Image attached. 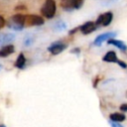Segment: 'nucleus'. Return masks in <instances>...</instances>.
Instances as JSON below:
<instances>
[{
    "label": "nucleus",
    "instance_id": "obj_1",
    "mask_svg": "<svg viewBox=\"0 0 127 127\" xmlns=\"http://www.w3.org/2000/svg\"><path fill=\"white\" fill-rule=\"evenodd\" d=\"M57 11V4L55 0H46L41 7L42 15L47 19H52L56 15Z\"/></svg>",
    "mask_w": 127,
    "mask_h": 127
},
{
    "label": "nucleus",
    "instance_id": "obj_2",
    "mask_svg": "<svg viewBox=\"0 0 127 127\" xmlns=\"http://www.w3.org/2000/svg\"><path fill=\"white\" fill-rule=\"evenodd\" d=\"M25 20H26V15L20 13L15 14L10 18L8 22V27L15 31H21L25 26Z\"/></svg>",
    "mask_w": 127,
    "mask_h": 127
},
{
    "label": "nucleus",
    "instance_id": "obj_3",
    "mask_svg": "<svg viewBox=\"0 0 127 127\" xmlns=\"http://www.w3.org/2000/svg\"><path fill=\"white\" fill-rule=\"evenodd\" d=\"M84 0H61V6L64 11L71 12L79 9L83 5Z\"/></svg>",
    "mask_w": 127,
    "mask_h": 127
},
{
    "label": "nucleus",
    "instance_id": "obj_4",
    "mask_svg": "<svg viewBox=\"0 0 127 127\" xmlns=\"http://www.w3.org/2000/svg\"><path fill=\"white\" fill-rule=\"evenodd\" d=\"M112 19H113V13L112 12H106L104 14H101L98 16L97 20L95 21V24L96 26H102V27H106L108 26L111 22H112Z\"/></svg>",
    "mask_w": 127,
    "mask_h": 127
},
{
    "label": "nucleus",
    "instance_id": "obj_5",
    "mask_svg": "<svg viewBox=\"0 0 127 127\" xmlns=\"http://www.w3.org/2000/svg\"><path fill=\"white\" fill-rule=\"evenodd\" d=\"M44 18L39 16V15H35V14H29L26 15V20H25V25L28 26H41L44 24Z\"/></svg>",
    "mask_w": 127,
    "mask_h": 127
},
{
    "label": "nucleus",
    "instance_id": "obj_6",
    "mask_svg": "<svg viewBox=\"0 0 127 127\" xmlns=\"http://www.w3.org/2000/svg\"><path fill=\"white\" fill-rule=\"evenodd\" d=\"M115 36H116V33H115V32L103 33V34H101V35H99V36H97V37L95 38L93 44H94L95 46L99 47V46L102 45L103 42H105V41H107V40H109V39H111V38H114Z\"/></svg>",
    "mask_w": 127,
    "mask_h": 127
},
{
    "label": "nucleus",
    "instance_id": "obj_7",
    "mask_svg": "<svg viewBox=\"0 0 127 127\" xmlns=\"http://www.w3.org/2000/svg\"><path fill=\"white\" fill-rule=\"evenodd\" d=\"M66 48V45L62 43V42H56V43H53L49 48H48V51L52 54V55H59L61 54L64 49Z\"/></svg>",
    "mask_w": 127,
    "mask_h": 127
},
{
    "label": "nucleus",
    "instance_id": "obj_8",
    "mask_svg": "<svg viewBox=\"0 0 127 127\" xmlns=\"http://www.w3.org/2000/svg\"><path fill=\"white\" fill-rule=\"evenodd\" d=\"M97 29V26L95 24V22H91V21H88L86 23H84L83 25H81L79 27V30L80 32L83 34V35H87V34H90L92 33L93 31H95Z\"/></svg>",
    "mask_w": 127,
    "mask_h": 127
},
{
    "label": "nucleus",
    "instance_id": "obj_9",
    "mask_svg": "<svg viewBox=\"0 0 127 127\" xmlns=\"http://www.w3.org/2000/svg\"><path fill=\"white\" fill-rule=\"evenodd\" d=\"M107 44L108 45H113V46H115L116 48H118L119 50H121L123 52L127 51V45L124 42L120 41V40H115L114 38H111V39L107 40Z\"/></svg>",
    "mask_w": 127,
    "mask_h": 127
},
{
    "label": "nucleus",
    "instance_id": "obj_10",
    "mask_svg": "<svg viewBox=\"0 0 127 127\" xmlns=\"http://www.w3.org/2000/svg\"><path fill=\"white\" fill-rule=\"evenodd\" d=\"M15 39V35L12 33H2L0 34V45H7Z\"/></svg>",
    "mask_w": 127,
    "mask_h": 127
},
{
    "label": "nucleus",
    "instance_id": "obj_11",
    "mask_svg": "<svg viewBox=\"0 0 127 127\" xmlns=\"http://www.w3.org/2000/svg\"><path fill=\"white\" fill-rule=\"evenodd\" d=\"M102 60L104 62H107V63H117L118 59H117V56H116V53L113 52V51H109L107 52L104 57L102 58Z\"/></svg>",
    "mask_w": 127,
    "mask_h": 127
},
{
    "label": "nucleus",
    "instance_id": "obj_12",
    "mask_svg": "<svg viewBox=\"0 0 127 127\" xmlns=\"http://www.w3.org/2000/svg\"><path fill=\"white\" fill-rule=\"evenodd\" d=\"M14 53V46L12 45H5L1 50H0V57L1 58H5L8 57L9 55Z\"/></svg>",
    "mask_w": 127,
    "mask_h": 127
},
{
    "label": "nucleus",
    "instance_id": "obj_13",
    "mask_svg": "<svg viewBox=\"0 0 127 127\" xmlns=\"http://www.w3.org/2000/svg\"><path fill=\"white\" fill-rule=\"evenodd\" d=\"M25 65H26V58H25V56L23 54H20L18 56L16 62H15V66L20 68V69H22V68L25 67Z\"/></svg>",
    "mask_w": 127,
    "mask_h": 127
},
{
    "label": "nucleus",
    "instance_id": "obj_14",
    "mask_svg": "<svg viewBox=\"0 0 127 127\" xmlns=\"http://www.w3.org/2000/svg\"><path fill=\"white\" fill-rule=\"evenodd\" d=\"M125 118H126V116L123 113H119V112H115V113H112L109 115V119L112 121H115V122H122L125 120Z\"/></svg>",
    "mask_w": 127,
    "mask_h": 127
},
{
    "label": "nucleus",
    "instance_id": "obj_15",
    "mask_svg": "<svg viewBox=\"0 0 127 127\" xmlns=\"http://www.w3.org/2000/svg\"><path fill=\"white\" fill-rule=\"evenodd\" d=\"M54 29H55L56 31H59V32L64 31V30L66 29V24H65L64 21H58V22L55 23V25H54Z\"/></svg>",
    "mask_w": 127,
    "mask_h": 127
},
{
    "label": "nucleus",
    "instance_id": "obj_16",
    "mask_svg": "<svg viewBox=\"0 0 127 127\" xmlns=\"http://www.w3.org/2000/svg\"><path fill=\"white\" fill-rule=\"evenodd\" d=\"M109 124L111 127H123L119 122H115V121H112L110 119H109Z\"/></svg>",
    "mask_w": 127,
    "mask_h": 127
},
{
    "label": "nucleus",
    "instance_id": "obj_17",
    "mask_svg": "<svg viewBox=\"0 0 127 127\" xmlns=\"http://www.w3.org/2000/svg\"><path fill=\"white\" fill-rule=\"evenodd\" d=\"M117 64H118L121 67H123V68H126V67H127V64L124 63V62H122V61H119V60H118V61H117Z\"/></svg>",
    "mask_w": 127,
    "mask_h": 127
},
{
    "label": "nucleus",
    "instance_id": "obj_18",
    "mask_svg": "<svg viewBox=\"0 0 127 127\" xmlns=\"http://www.w3.org/2000/svg\"><path fill=\"white\" fill-rule=\"evenodd\" d=\"M5 26V19L0 15V29Z\"/></svg>",
    "mask_w": 127,
    "mask_h": 127
},
{
    "label": "nucleus",
    "instance_id": "obj_19",
    "mask_svg": "<svg viewBox=\"0 0 127 127\" xmlns=\"http://www.w3.org/2000/svg\"><path fill=\"white\" fill-rule=\"evenodd\" d=\"M120 110L123 111V112H126V111H127V103H123V104L120 106Z\"/></svg>",
    "mask_w": 127,
    "mask_h": 127
},
{
    "label": "nucleus",
    "instance_id": "obj_20",
    "mask_svg": "<svg viewBox=\"0 0 127 127\" xmlns=\"http://www.w3.org/2000/svg\"><path fill=\"white\" fill-rule=\"evenodd\" d=\"M33 43V40L32 39H27V40H25V42H24V44L26 45V46H29V45H31Z\"/></svg>",
    "mask_w": 127,
    "mask_h": 127
},
{
    "label": "nucleus",
    "instance_id": "obj_21",
    "mask_svg": "<svg viewBox=\"0 0 127 127\" xmlns=\"http://www.w3.org/2000/svg\"><path fill=\"white\" fill-rule=\"evenodd\" d=\"M0 127H5V126H4V125H2V126H0Z\"/></svg>",
    "mask_w": 127,
    "mask_h": 127
},
{
    "label": "nucleus",
    "instance_id": "obj_22",
    "mask_svg": "<svg viewBox=\"0 0 127 127\" xmlns=\"http://www.w3.org/2000/svg\"><path fill=\"white\" fill-rule=\"evenodd\" d=\"M1 68H2V65H0V69H1Z\"/></svg>",
    "mask_w": 127,
    "mask_h": 127
}]
</instances>
